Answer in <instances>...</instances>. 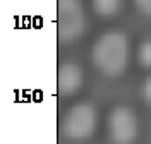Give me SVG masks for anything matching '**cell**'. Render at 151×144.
Returning <instances> with one entry per match:
<instances>
[{"label": "cell", "mask_w": 151, "mask_h": 144, "mask_svg": "<svg viewBox=\"0 0 151 144\" xmlns=\"http://www.w3.org/2000/svg\"><path fill=\"white\" fill-rule=\"evenodd\" d=\"M93 65L103 76H122L129 64V39L122 31H106L91 48Z\"/></svg>", "instance_id": "1"}, {"label": "cell", "mask_w": 151, "mask_h": 144, "mask_svg": "<svg viewBox=\"0 0 151 144\" xmlns=\"http://www.w3.org/2000/svg\"><path fill=\"white\" fill-rule=\"evenodd\" d=\"M141 93H142V100H144V101H146V103L151 106V76L148 77L146 81H144Z\"/></svg>", "instance_id": "9"}, {"label": "cell", "mask_w": 151, "mask_h": 144, "mask_svg": "<svg viewBox=\"0 0 151 144\" xmlns=\"http://www.w3.org/2000/svg\"><path fill=\"white\" fill-rule=\"evenodd\" d=\"M134 5L139 14L144 17H151V0H134Z\"/></svg>", "instance_id": "8"}, {"label": "cell", "mask_w": 151, "mask_h": 144, "mask_svg": "<svg viewBox=\"0 0 151 144\" xmlns=\"http://www.w3.org/2000/svg\"><path fill=\"white\" fill-rule=\"evenodd\" d=\"M137 60L142 67L151 69V39H146L139 45L137 50Z\"/></svg>", "instance_id": "7"}, {"label": "cell", "mask_w": 151, "mask_h": 144, "mask_svg": "<svg viewBox=\"0 0 151 144\" xmlns=\"http://www.w3.org/2000/svg\"><path fill=\"white\" fill-rule=\"evenodd\" d=\"M108 135L113 144H134L137 139V117L131 106H115L108 117Z\"/></svg>", "instance_id": "4"}, {"label": "cell", "mask_w": 151, "mask_h": 144, "mask_svg": "<svg viewBox=\"0 0 151 144\" xmlns=\"http://www.w3.org/2000/svg\"><path fill=\"white\" fill-rule=\"evenodd\" d=\"M96 129V110L89 103H77L67 112L62 132L70 141H86L94 134Z\"/></svg>", "instance_id": "3"}, {"label": "cell", "mask_w": 151, "mask_h": 144, "mask_svg": "<svg viewBox=\"0 0 151 144\" xmlns=\"http://www.w3.org/2000/svg\"><path fill=\"white\" fill-rule=\"evenodd\" d=\"M84 82L83 69L74 62H65L58 67L57 72V89L62 96H72L76 95Z\"/></svg>", "instance_id": "5"}, {"label": "cell", "mask_w": 151, "mask_h": 144, "mask_svg": "<svg viewBox=\"0 0 151 144\" xmlns=\"http://www.w3.org/2000/svg\"><path fill=\"white\" fill-rule=\"evenodd\" d=\"M91 5L100 17H113L120 12L122 0H91Z\"/></svg>", "instance_id": "6"}, {"label": "cell", "mask_w": 151, "mask_h": 144, "mask_svg": "<svg viewBox=\"0 0 151 144\" xmlns=\"http://www.w3.org/2000/svg\"><path fill=\"white\" fill-rule=\"evenodd\" d=\"M86 28V16L81 0H57V36L60 43L79 39Z\"/></svg>", "instance_id": "2"}]
</instances>
